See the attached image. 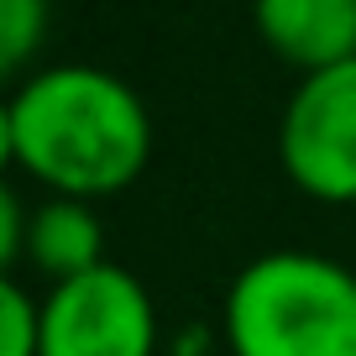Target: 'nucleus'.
<instances>
[{
  "label": "nucleus",
  "mask_w": 356,
  "mask_h": 356,
  "mask_svg": "<svg viewBox=\"0 0 356 356\" xmlns=\"http://www.w3.org/2000/svg\"><path fill=\"white\" fill-rule=\"evenodd\" d=\"M47 37V0H0V68L22 79Z\"/></svg>",
  "instance_id": "0eeeda50"
},
{
  "label": "nucleus",
  "mask_w": 356,
  "mask_h": 356,
  "mask_svg": "<svg viewBox=\"0 0 356 356\" xmlns=\"http://www.w3.org/2000/svg\"><path fill=\"white\" fill-rule=\"evenodd\" d=\"M252 26L293 74L356 58V0H252Z\"/></svg>",
  "instance_id": "39448f33"
},
{
  "label": "nucleus",
  "mask_w": 356,
  "mask_h": 356,
  "mask_svg": "<svg viewBox=\"0 0 356 356\" xmlns=\"http://www.w3.org/2000/svg\"><path fill=\"white\" fill-rule=\"evenodd\" d=\"M0 356H42V299L22 278L0 283Z\"/></svg>",
  "instance_id": "6e6552de"
},
{
  "label": "nucleus",
  "mask_w": 356,
  "mask_h": 356,
  "mask_svg": "<svg viewBox=\"0 0 356 356\" xmlns=\"http://www.w3.org/2000/svg\"><path fill=\"white\" fill-rule=\"evenodd\" d=\"M22 262L42 273L47 283H63L74 273L105 262V225L95 215V200H68V194H42L26 220Z\"/></svg>",
  "instance_id": "423d86ee"
},
{
  "label": "nucleus",
  "mask_w": 356,
  "mask_h": 356,
  "mask_svg": "<svg viewBox=\"0 0 356 356\" xmlns=\"http://www.w3.org/2000/svg\"><path fill=\"white\" fill-rule=\"evenodd\" d=\"M26 220H32V204H26L16 189H0V262L6 267H22Z\"/></svg>",
  "instance_id": "1a4fd4ad"
},
{
  "label": "nucleus",
  "mask_w": 356,
  "mask_h": 356,
  "mask_svg": "<svg viewBox=\"0 0 356 356\" xmlns=\"http://www.w3.org/2000/svg\"><path fill=\"white\" fill-rule=\"evenodd\" d=\"M163 325L136 273L100 262L42 293V356H157Z\"/></svg>",
  "instance_id": "20e7f679"
},
{
  "label": "nucleus",
  "mask_w": 356,
  "mask_h": 356,
  "mask_svg": "<svg viewBox=\"0 0 356 356\" xmlns=\"http://www.w3.org/2000/svg\"><path fill=\"white\" fill-rule=\"evenodd\" d=\"M0 142L6 163L42 194L111 200L152 163V115L100 63H37L11 79Z\"/></svg>",
  "instance_id": "f257e3e1"
},
{
  "label": "nucleus",
  "mask_w": 356,
  "mask_h": 356,
  "mask_svg": "<svg viewBox=\"0 0 356 356\" xmlns=\"http://www.w3.org/2000/svg\"><path fill=\"white\" fill-rule=\"evenodd\" d=\"M278 168L314 204H356V58L299 74L278 115Z\"/></svg>",
  "instance_id": "7ed1b4c3"
},
{
  "label": "nucleus",
  "mask_w": 356,
  "mask_h": 356,
  "mask_svg": "<svg viewBox=\"0 0 356 356\" xmlns=\"http://www.w3.org/2000/svg\"><path fill=\"white\" fill-rule=\"evenodd\" d=\"M220 335L231 356H356V273L325 252H262L225 289Z\"/></svg>",
  "instance_id": "f03ea898"
}]
</instances>
